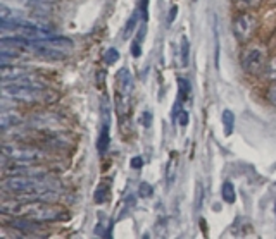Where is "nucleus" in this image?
<instances>
[{
	"mask_svg": "<svg viewBox=\"0 0 276 239\" xmlns=\"http://www.w3.org/2000/svg\"><path fill=\"white\" fill-rule=\"evenodd\" d=\"M4 96L12 98L14 102L28 105L48 103L54 100V95L50 93V90H47L45 84L33 78L30 72L21 76L19 79L11 81V83L6 81L4 83Z\"/></svg>",
	"mask_w": 276,
	"mask_h": 239,
	"instance_id": "1",
	"label": "nucleus"
},
{
	"mask_svg": "<svg viewBox=\"0 0 276 239\" xmlns=\"http://www.w3.org/2000/svg\"><path fill=\"white\" fill-rule=\"evenodd\" d=\"M18 215L33 218V220L38 222H50L66 218V210H62L57 205H52L47 200H30V201H21Z\"/></svg>",
	"mask_w": 276,
	"mask_h": 239,
	"instance_id": "2",
	"label": "nucleus"
},
{
	"mask_svg": "<svg viewBox=\"0 0 276 239\" xmlns=\"http://www.w3.org/2000/svg\"><path fill=\"white\" fill-rule=\"evenodd\" d=\"M47 157L40 147L31 143H21L18 145H4L2 147V160L4 162H18V164H38Z\"/></svg>",
	"mask_w": 276,
	"mask_h": 239,
	"instance_id": "3",
	"label": "nucleus"
},
{
	"mask_svg": "<svg viewBox=\"0 0 276 239\" xmlns=\"http://www.w3.org/2000/svg\"><path fill=\"white\" fill-rule=\"evenodd\" d=\"M267 48L261 43H249L240 54L242 69L250 76H261L267 66Z\"/></svg>",
	"mask_w": 276,
	"mask_h": 239,
	"instance_id": "4",
	"label": "nucleus"
},
{
	"mask_svg": "<svg viewBox=\"0 0 276 239\" xmlns=\"http://www.w3.org/2000/svg\"><path fill=\"white\" fill-rule=\"evenodd\" d=\"M257 30V19L254 18L249 12H240L238 16H235L233 19V33L237 36L238 42L247 43L252 40Z\"/></svg>",
	"mask_w": 276,
	"mask_h": 239,
	"instance_id": "5",
	"label": "nucleus"
},
{
	"mask_svg": "<svg viewBox=\"0 0 276 239\" xmlns=\"http://www.w3.org/2000/svg\"><path fill=\"white\" fill-rule=\"evenodd\" d=\"M117 95L119 96H129V93L133 91V79L131 74L126 67H123L117 72Z\"/></svg>",
	"mask_w": 276,
	"mask_h": 239,
	"instance_id": "6",
	"label": "nucleus"
},
{
	"mask_svg": "<svg viewBox=\"0 0 276 239\" xmlns=\"http://www.w3.org/2000/svg\"><path fill=\"white\" fill-rule=\"evenodd\" d=\"M0 123H2V129L6 131L9 126H16V124L21 123V114H19V112H14V108H12V110L4 108L2 117H0Z\"/></svg>",
	"mask_w": 276,
	"mask_h": 239,
	"instance_id": "7",
	"label": "nucleus"
},
{
	"mask_svg": "<svg viewBox=\"0 0 276 239\" xmlns=\"http://www.w3.org/2000/svg\"><path fill=\"white\" fill-rule=\"evenodd\" d=\"M262 6V0H233V7L238 12L255 11Z\"/></svg>",
	"mask_w": 276,
	"mask_h": 239,
	"instance_id": "8",
	"label": "nucleus"
},
{
	"mask_svg": "<svg viewBox=\"0 0 276 239\" xmlns=\"http://www.w3.org/2000/svg\"><path fill=\"white\" fill-rule=\"evenodd\" d=\"M111 145V136H109V123H104L102 129H100V136L97 140V150L99 153H105V150Z\"/></svg>",
	"mask_w": 276,
	"mask_h": 239,
	"instance_id": "9",
	"label": "nucleus"
},
{
	"mask_svg": "<svg viewBox=\"0 0 276 239\" xmlns=\"http://www.w3.org/2000/svg\"><path fill=\"white\" fill-rule=\"evenodd\" d=\"M221 196L226 203H235L237 201V191H235V186L231 182L226 181L225 184L221 186Z\"/></svg>",
	"mask_w": 276,
	"mask_h": 239,
	"instance_id": "10",
	"label": "nucleus"
},
{
	"mask_svg": "<svg viewBox=\"0 0 276 239\" xmlns=\"http://www.w3.org/2000/svg\"><path fill=\"white\" fill-rule=\"evenodd\" d=\"M140 9L136 7V11L133 12L131 14V18L128 19V23H126V28H124V31H123V40H126V38H129V35L133 33V30L136 28V23H138V19H140Z\"/></svg>",
	"mask_w": 276,
	"mask_h": 239,
	"instance_id": "11",
	"label": "nucleus"
},
{
	"mask_svg": "<svg viewBox=\"0 0 276 239\" xmlns=\"http://www.w3.org/2000/svg\"><path fill=\"white\" fill-rule=\"evenodd\" d=\"M109 194H111V189H109V186L102 182V184L97 188L95 194H93V200H95V203H105V201L109 200Z\"/></svg>",
	"mask_w": 276,
	"mask_h": 239,
	"instance_id": "12",
	"label": "nucleus"
},
{
	"mask_svg": "<svg viewBox=\"0 0 276 239\" xmlns=\"http://www.w3.org/2000/svg\"><path fill=\"white\" fill-rule=\"evenodd\" d=\"M223 126H225V135L230 136L235 128V114L231 110L223 112Z\"/></svg>",
	"mask_w": 276,
	"mask_h": 239,
	"instance_id": "13",
	"label": "nucleus"
},
{
	"mask_svg": "<svg viewBox=\"0 0 276 239\" xmlns=\"http://www.w3.org/2000/svg\"><path fill=\"white\" fill-rule=\"evenodd\" d=\"M181 66H188V55H190V42L186 36H181Z\"/></svg>",
	"mask_w": 276,
	"mask_h": 239,
	"instance_id": "14",
	"label": "nucleus"
},
{
	"mask_svg": "<svg viewBox=\"0 0 276 239\" xmlns=\"http://www.w3.org/2000/svg\"><path fill=\"white\" fill-rule=\"evenodd\" d=\"M266 76L267 79L276 81V55H273L269 60H267V66H266Z\"/></svg>",
	"mask_w": 276,
	"mask_h": 239,
	"instance_id": "15",
	"label": "nucleus"
},
{
	"mask_svg": "<svg viewBox=\"0 0 276 239\" xmlns=\"http://www.w3.org/2000/svg\"><path fill=\"white\" fill-rule=\"evenodd\" d=\"M178 88H180V98L185 100L190 93V83L185 78H178Z\"/></svg>",
	"mask_w": 276,
	"mask_h": 239,
	"instance_id": "16",
	"label": "nucleus"
},
{
	"mask_svg": "<svg viewBox=\"0 0 276 239\" xmlns=\"http://www.w3.org/2000/svg\"><path fill=\"white\" fill-rule=\"evenodd\" d=\"M119 60V52L116 48H109L107 52L104 54V62L105 64H116Z\"/></svg>",
	"mask_w": 276,
	"mask_h": 239,
	"instance_id": "17",
	"label": "nucleus"
},
{
	"mask_svg": "<svg viewBox=\"0 0 276 239\" xmlns=\"http://www.w3.org/2000/svg\"><path fill=\"white\" fill-rule=\"evenodd\" d=\"M152 193H154L152 186L147 184V182H142L140 188H138V194H140L142 198H150L152 196Z\"/></svg>",
	"mask_w": 276,
	"mask_h": 239,
	"instance_id": "18",
	"label": "nucleus"
},
{
	"mask_svg": "<svg viewBox=\"0 0 276 239\" xmlns=\"http://www.w3.org/2000/svg\"><path fill=\"white\" fill-rule=\"evenodd\" d=\"M266 98H267V102H269L271 105H274V107H276V81H273V84L267 88Z\"/></svg>",
	"mask_w": 276,
	"mask_h": 239,
	"instance_id": "19",
	"label": "nucleus"
},
{
	"mask_svg": "<svg viewBox=\"0 0 276 239\" xmlns=\"http://www.w3.org/2000/svg\"><path fill=\"white\" fill-rule=\"evenodd\" d=\"M131 55L133 57H140L142 55V42H138V40L131 43Z\"/></svg>",
	"mask_w": 276,
	"mask_h": 239,
	"instance_id": "20",
	"label": "nucleus"
},
{
	"mask_svg": "<svg viewBox=\"0 0 276 239\" xmlns=\"http://www.w3.org/2000/svg\"><path fill=\"white\" fill-rule=\"evenodd\" d=\"M178 124H180V126L188 124V114H186V112L181 107H180V114H178Z\"/></svg>",
	"mask_w": 276,
	"mask_h": 239,
	"instance_id": "21",
	"label": "nucleus"
},
{
	"mask_svg": "<svg viewBox=\"0 0 276 239\" xmlns=\"http://www.w3.org/2000/svg\"><path fill=\"white\" fill-rule=\"evenodd\" d=\"M147 4H149V0H140V4H138V9H140L144 19L147 18Z\"/></svg>",
	"mask_w": 276,
	"mask_h": 239,
	"instance_id": "22",
	"label": "nucleus"
},
{
	"mask_svg": "<svg viewBox=\"0 0 276 239\" xmlns=\"http://www.w3.org/2000/svg\"><path fill=\"white\" fill-rule=\"evenodd\" d=\"M142 165H144V160H142V157H133V159H131V167L133 169H140Z\"/></svg>",
	"mask_w": 276,
	"mask_h": 239,
	"instance_id": "23",
	"label": "nucleus"
},
{
	"mask_svg": "<svg viewBox=\"0 0 276 239\" xmlns=\"http://www.w3.org/2000/svg\"><path fill=\"white\" fill-rule=\"evenodd\" d=\"M176 9H178V7H176V6H173V7H171V11H169V18H168V26H169V24H173L174 18H176Z\"/></svg>",
	"mask_w": 276,
	"mask_h": 239,
	"instance_id": "24",
	"label": "nucleus"
},
{
	"mask_svg": "<svg viewBox=\"0 0 276 239\" xmlns=\"http://www.w3.org/2000/svg\"><path fill=\"white\" fill-rule=\"evenodd\" d=\"M150 119H152V114H150V112H145L144 114V126L145 128H149L150 126Z\"/></svg>",
	"mask_w": 276,
	"mask_h": 239,
	"instance_id": "25",
	"label": "nucleus"
},
{
	"mask_svg": "<svg viewBox=\"0 0 276 239\" xmlns=\"http://www.w3.org/2000/svg\"><path fill=\"white\" fill-rule=\"evenodd\" d=\"M271 45H273V48H276V33L273 35V40H271Z\"/></svg>",
	"mask_w": 276,
	"mask_h": 239,
	"instance_id": "26",
	"label": "nucleus"
}]
</instances>
